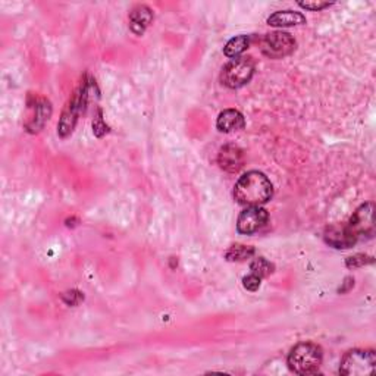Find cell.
I'll list each match as a JSON object with an SVG mask.
<instances>
[{
  "mask_svg": "<svg viewBox=\"0 0 376 376\" xmlns=\"http://www.w3.org/2000/svg\"><path fill=\"white\" fill-rule=\"evenodd\" d=\"M273 187L269 178L259 172L250 171L240 176L234 187V197L240 204L247 207L260 206L272 199Z\"/></svg>",
  "mask_w": 376,
  "mask_h": 376,
  "instance_id": "obj_1",
  "label": "cell"
},
{
  "mask_svg": "<svg viewBox=\"0 0 376 376\" xmlns=\"http://www.w3.org/2000/svg\"><path fill=\"white\" fill-rule=\"evenodd\" d=\"M322 348L313 343H300L288 356V368L297 375L317 373L322 365Z\"/></svg>",
  "mask_w": 376,
  "mask_h": 376,
  "instance_id": "obj_2",
  "label": "cell"
},
{
  "mask_svg": "<svg viewBox=\"0 0 376 376\" xmlns=\"http://www.w3.org/2000/svg\"><path fill=\"white\" fill-rule=\"evenodd\" d=\"M376 354L372 350H350L344 354L340 365V373L345 376L373 375Z\"/></svg>",
  "mask_w": 376,
  "mask_h": 376,
  "instance_id": "obj_3",
  "label": "cell"
},
{
  "mask_svg": "<svg viewBox=\"0 0 376 376\" xmlns=\"http://www.w3.org/2000/svg\"><path fill=\"white\" fill-rule=\"evenodd\" d=\"M255 74V62L252 58H236L232 59L222 69L220 81L222 84L230 89H240L250 82Z\"/></svg>",
  "mask_w": 376,
  "mask_h": 376,
  "instance_id": "obj_4",
  "label": "cell"
},
{
  "mask_svg": "<svg viewBox=\"0 0 376 376\" xmlns=\"http://www.w3.org/2000/svg\"><path fill=\"white\" fill-rule=\"evenodd\" d=\"M296 49V40L291 34L284 31H275L266 34L262 40V52L271 59H283Z\"/></svg>",
  "mask_w": 376,
  "mask_h": 376,
  "instance_id": "obj_5",
  "label": "cell"
},
{
  "mask_svg": "<svg viewBox=\"0 0 376 376\" xmlns=\"http://www.w3.org/2000/svg\"><path fill=\"white\" fill-rule=\"evenodd\" d=\"M87 97H89V84L86 82V84H82V87L74 94L73 100L69 102V105L66 106L65 112L59 121L58 134L61 137H66L73 133L75 123L78 121V116L81 114V110L84 109Z\"/></svg>",
  "mask_w": 376,
  "mask_h": 376,
  "instance_id": "obj_6",
  "label": "cell"
},
{
  "mask_svg": "<svg viewBox=\"0 0 376 376\" xmlns=\"http://www.w3.org/2000/svg\"><path fill=\"white\" fill-rule=\"evenodd\" d=\"M269 215L260 206H250L243 211L236 220V230L240 234H255L268 224Z\"/></svg>",
  "mask_w": 376,
  "mask_h": 376,
  "instance_id": "obj_7",
  "label": "cell"
},
{
  "mask_svg": "<svg viewBox=\"0 0 376 376\" xmlns=\"http://www.w3.org/2000/svg\"><path fill=\"white\" fill-rule=\"evenodd\" d=\"M350 230L354 232L357 239L361 236H372L375 227H373V203H365L361 204L357 211L353 213L350 224H348Z\"/></svg>",
  "mask_w": 376,
  "mask_h": 376,
  "instance_id": "obj_8",
  "label": "cell"
},
{
  "mask_svg": "<svg viewBox=\"0 0 376 376\" xmlns=\"http://www.w3.org/2000/svg\"><path fill=\"white\" fill-rule=\"evenodd\" d=\"M325 241L333 248H350L357 243V236L347 225H331L325 230Z\"/></svg>",
  "mask_w": 376,
  "mask_h": 376,
  "instance_id": "obj_9",
  "label": "cell"
},
{
  "mask_svg": "<svg viewBox=\"0 0 376 376\" xmlns=\"http://www.w3.org/2000/svg\"><path fill=\"white\" fill-rule=\"evenodd\" d=\"M29 107L33 110V115L29 119V122H27L25 127L31 133H37L45 127L46 121L49 119L52 114V107L46 99H41V97H37V96L34 97V99H30Z\"/></svg>",
  "mask_w": 376,
  "mask_h": 376,
  "instance_id": "obj_10",
  "label": "cell"
},
{
  "mask_svg": "<svg viewBox=\"0 0 376 376\" xmlns=\"http://www.w3.org/2000/svg\"><path fill=\"white\" fill-rule=\"evenodd\" d=\"M218 163L227 172H239L244 166V151L234 144H227L219 150Z\"/></svg>",
  "mask_w": 376,
  "mask_h": 376,
  "instance_id": "obj_11",
  "label": "cell"
},
{
  "mask_svg": "<svg viewBox=\"0 0 376 376\" xmlns=\"http://www.w3.org/2000/svg\"><path fill=\"white\" fill-rule=\"evenodd\" d=\"M153 21V10L146 5H137L130 12V29L134 34L143 36Z\"/></svg>",
  "mask_w": 376,
  "mask_h": 376,
  "instance_id": "obj_12",
  "label": "cell"
},
{
  "mask_svg": "<svg viewBox=\"0 0 376 376\" xmlns=\"http://www.w3.org/2000/svg\"><path fill=\"white\" fill-rule=\"evenodd\" d=\"M246 125L244 116L241 115V112L235 109H227L224 112H220L216 121V127L220 133H234L243 130Z\"/></svg>",
  "mask_w": 376,
  "mask_h": 376,
  "instance_id": "obj_13",
  "label": "cell"
},
{
  "mask_svg": "<svg viewBox=\"0 0 376 376\" xmlns=\"http://www.w3.org/2000/svg\"><path fill=\"white\" fill-rule=\"evenodd\" d=\"M271 27H294L306 24V17L297 10H278L268 18Z\"/></svg>",
  "mask_w": 376,
  "mask_h": 376,
  "instance_id": "obj_14",
  "label": "cell"
},
{
  "mask_svg": "<svg viewBox=\"0 0 376 376\" xmlns=\"http://www.w3.org/2000/svg\"><path fill=\"white\" fill-rule=\"evenodd\" d=\"M248 46H250V37L246 34H241V36H236L228 41L224 47V53H225L227 58L236 59V58H240L241 54L248 49Z\"/></svg>",
  "mask_w": 376,
  "mask_h": 376,
  "instance_id": "obj_15",
  "label": "cell"
},
{
  "mask_svg": "<svg viewBox=\"0 0 376 376\" xmlns=\"http://www.w3.org/2000/svg\"><path fill=\"white\" fill-rule=\"evenodd\" d=\"M253 255H255L253 247L244 246V244H235V246L230 247V250L225 253V257L230 262H241V260L250 259Z\"/></svg>",
  "mask_w": 376,
  "mask_h": 376,
  "instance_id": "obj_16",
  "label": "cell"
},
{
  "mask_svg": "<svg viewBox=\"0 0 376 376\" xmlns=\"http://www.w3.org/2000/svg\"><path fill=\"white\" fill-rule=\"evenodd\" d=\"M273 269H275L273 264L264 257H257L252 262V264H250V271H252V273H255L260 278L269 276L273 272Z\"/></svg>",
  "mask_w": 376,
  "mask_h": 376,
  "instance_id": "obj_17",
  "label": "cell"
},
{
  "mask_svg": "<svg viewBox=\"0 0 376 376\" xmlns=\"http://www.w3.org/2000/svg\"><path fill=\"white\" fill-rule=\"evenodd\" d=\"M370 263H373V259L370 256H366V255H356V256H352L345 260L347 268H360V266H365V264H370Z\"/></svg>",
  "mask_w": 376,
  "mask_h": 376,
  "instance_id": "obj_18",
  "label": "cell"
},
{
  "mask_svg": "<svg viewBox=\"0 0 376 376\" xmlns=\"http://www.w3.org/2000/svg\"><path fill=\"white\" fill-rule=\"evenodd\" d=\"M260 281H262V278H260V276H257V275H255V273H250V275H247V276L243 278V285H244L246 289L255 292V291L259 289Z\"/></svg>",
  "mask_w": 376,
  "mask_h": 376,
  "instance_id": "obj_19",
  "label": "cell"
},
{
  "mask_svg": "<svg viewBox=\"0 0 376 376\" xmlns=\"http://www.w3.org/2000/svg\"><path fill=\"white\" fill-rule=\"evenodd\" d=\"M331 5V2H319V0H315V2H299V6L308 10H322L325 8H329Z\"/></svg>",
  "mask_w": 376,
  "mask_h": 376,
  "instance_id": "obj_20",
  "label": "cell"
}]
</instances>
